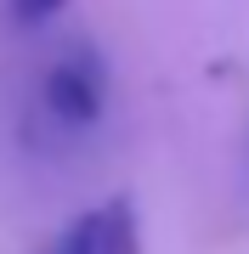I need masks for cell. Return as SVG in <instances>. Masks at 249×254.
<instances>
[{"mask_svg": "<svg viewBox=\"0 0 249 254\" xmlns=\"http://www.w3.org/2000/svg\"><path fill=\"white\" fill-rule=\"evenodd\" d=\"M46 254H142V220L130 198H108L96 209L74 215L51 237Z\"/></svg>", "mask_w": 249, "mask_h": 254, "instance_id": "2", "label": "cell"}, {"mask_svg": "<svg viewBox=\"0 0 249 254\" xmlns=\"http://www.w3.org/2000/svg\"><path fill=\"white\" fill-rule=\"evenodd\" d=\"M102 108H108V63H102L96 46L74 40L40 73V119L57 136H85L102 119Z\"/></svg>", "mask_w": 249, "mask_h": 254, "instance_id": "1", "label": "cell"}, {"mask_svg": "<svg viewBox=\"0 0 249 254\" xmlns=\"http://www.w3.org/2000/svg\"><path fill=\"white\" fill-rule=\"evenodd\" d=\"M6 6H11V17H17L23 28H40V23H51L68 0H6Z\"/></svg>", "mask_w": 249, "mask_h": 254, "instance_id": "3", "label": "cell"}]
</instances>
